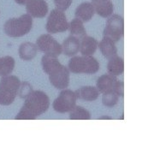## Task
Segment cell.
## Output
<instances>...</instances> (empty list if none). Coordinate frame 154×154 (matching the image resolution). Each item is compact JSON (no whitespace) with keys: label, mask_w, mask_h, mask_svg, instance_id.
Instances as JSON below:
<instances>
[{"label":"cell","mask_w":154,"mask_h":154,"mask_svg":"<svg viewBox=\"0 0 154 154\" xmlns=\"http://www.w3.org/2000/svg\"><path fill=\"white\" fill-rule=\"evenodd\" d=\"M50 107V99L42 91H33L25 99V103L18 112L17 120H34L42 115Z\"/></svg>","instance_id":"1"},{"label":"cell","mask_w":154,"mask_h":154,"mask_svg":"<svg viewBox=\"0 0 154 154\" xmlns=\"http://www.w3.org/2000/svg\"><path fill=\"white\" fill-rule=\"evenodd\" d=\"M33 28V17L24 14L18 18H11L4 25V31L6 35L11 38L22 37L28 34Z\"/></svg>","instance_id":"2"},{"label":"cell","mask_w":154,"mask_h":154,"mask_svg":"<svg viewBox=\"0 0 154 154\" xmlns=\"http://www.w3.org/2000/svg\"><path fill=\"white\" fill-rule=\"evenodd\" d=\"M69 70L73 74L94 75L99 70V63L93 56H77L69 62Z\"/></svg>","instance_id":"3"},{"label":"cell","mask_w":154,"mask_h":154,"mask_svg":"<svg viewBox=\"0 0 154 154\" xmlns=\"http://www.w3.org/2000/svg\"><path fill=\"white\" fill-rule=\"evenodd\" d=\"M21 81L16 75H4L0 85V105H11L18 94Z\"/></svg>","instance_id":"4"},{"label":"cell","mask_w":154,"mask_h":154,"mask_svg":"<svg viewBox=\"0 0 154 154\" xmlns=\"http://www.w3.org/2000/svg\"><path fill=\"white\" fill-rule=\"evenodd\" d=\"M46 31L50 34L63 33L69 29V22L63 11L54 9L50 13L45 25Z\"/></svg>","instance_id":"5"},{"label":"cell","mask_w":154,"mask_h":154,"mask_svg":"<svg viewBox=\"0 0 154 154\" xmlns=\"http://www.w3.org/2000/svg\"><path fill=\"white\" fill-rule=\"evenodd\" d=\"M124 33L123 18L117 14H112L108 17L104 30V37L110 38L114 42L119 41Z\"/></svg>","instance_id":"6"},{"label":"cell","mask_w":154,"mask_h":154,"mask_svg":"<svg viewBox=\"0 0 154 154\" xmlns=\"http://www.w3.org/2000/svg\"><path fill=\"white\" fill-rule=\"evenodd\" d=\"M77 96L75 92L69 89H63L59 96L54 100L52 107L54 110L59 113H66L73 110L75 106Z\"/></svg>","instance_id":"7"},{"label":"cell","mask_w":154,"mask_h":154,"mask_svg":"<svg viewBox=\"0 0 154 154\" xmlns=\"http://www.w3.org/2000/svg\"><path fill=\"white\" fill-rule=\"evenodd\" d=\"M36 46L45 55L55 57H58L63 52L62 45L50 33L40 35L36 40Z\"/></svg>","instance_id":"8"},{"label":"cell","mask_w":154,"mask_h":154,"mask_svg":"<svg viewBox=\"0 0 154 154\" xmlns=\"http://www.w3.org/2000/svg\"><path fill=\"white\" fill-rule=\"evenodd\" d=\"M49 75L51 84L57 89H65L69 84V70L64 65H61Z\"/></svg>","instance_id":"9"},{"label":"cell","mask_w":154,"mask_h":154,"mask_svg":"<svg viewBox=\"0 0 154 154\" xmlns=\"http://www.w3.org/2000/svg\"><path fill=\"white\" fill-rule=\"evenodd\" d=\"M25 5L28 15L34 18H44L49 10L45 0H28Z\"/></svg>","instance_id":"10"},{"label":"cell","mask_w":154,"mask_h":154,"mask_svg":"<svg viewBox=\"0 0 154 154\" xmlns=\"http://www.w3.org/2000/svg\"><path fill=\"white\" fill-rule=\"evenodd\" d=\"M95 13L104 18H108L113 14L114 5L111 0H92Z\"/></svg>","instance_id":"11"},{"label":"cell","mask_w":154,"mask_h":154,"mask_svg":"<svg viewBox=\"0 0 154 154\" xmlns=\"http://www.w3.org/2000/svg\"><path fill=\"white\" fill-rule=\"evenodd\" d=\"M118 79L112 75L105 74L99 77L97 81V89L99 93L105 94L110 91H114V88Z\"/></svg>","instance_id":"12"},{"label":"cell","mask_w":154,"mask_h":154,"mask_svg":"<svg viewBox=\"0 0 154 154\" xmlns=\"http://www.w3.org/2000/svg\"><path fill=\"white\" fill-rule=\"evenodd\" d=\"M95 14L94 5H92V3L89 2H85L81 4L78 6L75 10V17L78 18L79 20H81L82 22H89Z\"/></svg>","instance_id":"13"},{"label":"cell","mask_w":154,"mask_h":154,"mask_svg":"<svg viewBox=\"0 0 154 154\" xmlns=\"http://www.w3.org/2000/svg\"><path fill=\"white\" fill-rule=\"evenodd\" d=\"M99 42L90 36H84L80 42V51L83 56H93L98 48Z\"/></svg>","instance_id":"14"},{"label":"cell","mask_w":154,"mask_h":154,"mask_svg":"<svg viewBox=\"0 0 154 154\" xmlns=\"http://www.w3.org/2000/svg\"><path fill=\"white\" fill-rule=\"evenodd\" d=\"M80 51V40L75 36H69L63 41L62 51L68 57L76 55Z\"/></svg>","instance_id":"15"},{"label":"cell","mask_w":154,"mask_h":154,"mask_svg":"<svg viewBox=\"0 0 154 154\" xmlns=\"http://www.w3.org/2000/svg\"><path fill=\"white\" fill-rule=\"evenodd\" d=\"M98 46L99 47L101 53L107 59H110L113 57L116 56L117 49L116 47L115 42L110 38L104 37L103 39L99 42V44H98Z\"/></svg>","instance_id":"16"},{"label":"cell","mask_w":154,"mask_h":154,"mask_svg":"<svg viewBox=\"0 0 154 154\" xmlns=\"http://www.w3.org/2000/svg\"><path fill=\"white\" fill-rule=\"evenodd\" d=\"M19 56L24 61H31L33 59V57L37 55L38 52V48L36 46V45L31 43V42H25L22 43L19 50Z\"/></svg>","instance_id":"17"},{"label":"cell","mask_w":154,"mask_h":154,"mask_svg":"<svg viewBox=\"0 0 154 154\" xmlns=\"http://www.w3.org/2000/svg\"><path fill=\"white\" fill-rule=\"evenodd\" d=\"M75 94H76L77 99L92 102L99 98V92L97 88H94V87H82L75 91Z\"/></svg>","instance_id":"18"},{"label":"cell","mask_w":154,"mask_h":154,"mask_svg":"<svg viewBox=\"0 0 154 154\" xmlns=\"http://www.w3.org/2000/svg\"><path fill=\"white\" fill-rule=\"evenodd\" d=\"M107 71H108V74L112 75L114 76L122 75L124 71L123 59L117 56H115L112 58H110L107 64Z\"/></svg>","instance_id":"19"},{"label":"cell","mask_w":154,"mask_h":154,"mask_svg":"<svg viewBox=\"0 0 154 154\" xmlns=\"http://www.w3.org/2000/svg\"><path fill=\"white\" fill-rule=\"evenodd\" d=\"M69 28L72 36H75L76 38H83L87 35L86 28L83 25V22L76 17L73 19L69 24Z\"/></svg>","instance_id":"20"},{"label":"cell","mask_w":154,"mask_h":154,"mask_svg":"<svg viewBox=\"0 0 154 154\" xmlns=\"http://www.w3.org/2000/svg\"><path fill=\"white\" fill-rule=\"evenodd\" d=\"M16 62L11 56H5L0 57V75H11L14 68Z\"/></svg>","instance_id":"21"},{"label":"cell","mask_w":154,"mask_h":154,"mask_svg":"<svg viewBox=\"0 0 154 154\" xmlns=\"http://www.w3.org/2000/svg\"><path fill=\"white\" fill-rule=\"evenodd\" d=\"M69 119L71 120H89L91 114L88 110L82 106L75 105L71 111H69Z\"/></svg>","instance_id":"22"},{"label":"cell","mask_w":154,"mask_h":154,"mask_svg":"<svg viewBox=\"0 0 154 154\" xmlns=\"http://www.w3.org/2000/svg\"><path fill=\"white\" fill-rule=\"evenodd\" d=\"M119 100V96L116 94L114 91H110L108 93L103 94L102 102L103 105L106 107H113L114 105L117 104Z\"/></svg>","instance_id":"23"},{"label":"cell","mask_w":154,"mask_h":154,"mask_svg":"<svg viewBox=\"0 0 154 154\" xmlns=\"http://www.w3.org/2000/svg\"><path fill=\"white\" fill-rule=\"evenodd\" d=\"M33 87L30 83L28 82H23L20 84L19 90H18V95L21 99H26L33 93Z\"/></svg>","instance_id":"24"},{"label":"cell","mask_w":154,"mask_h":154,"mask_svg":"<svg viewBox=\"0 0 154 154\" xmlns=\"http://www.w3.org/2000/svg\"><path fill=\"white\" fill-rule=\"evenodd\" d=\"M53 1H54L57 9L62 11H67L73 2V0H53Z\"/></svg>","instance_id":"25"},{"label":"cell","mask_w":154,"mask_h":154,"mask_svg":"<svg viewBox=\"0 0 154 154\" xmlns=\"http://www.w3.org/2000/svg\"><path fill=\"white\" fill-rule=\"evenodd\" d=\"M114 92L117 94L118 96L122 97L124 94V84L122 82H120L119 80L117 81V82L116 84L115 88H114Z\"/></svg>","instance_id":"26"},{"label":"cell","mask_w":154,"mask_h":154,"mask_svg":"<svg viewBox=\"0 0 154 154\" xmlns=\"http://www.w3.org/2000/svg\"><path fill=\"white\" fill-rule=\"evenodd\" d=\"M28 0H15V2L19 5H25L28 3Z\"/></svg>","instance_id":"27"},{"label":"cell","mask_w":154,"mask_h":154,"mask_svg":"<svg viewBox=\"0 0 154 154\" xmlns=\"http://www.w3.org/2000/svg\"><path fill=\"white\" fill-rule=\"evenodd\" d=\"M99 119H112V117L108 116H101V117H99Z\"/></svg>","instance_id":"28"},{"label":"cell","mask_w":154,"mask_h":154,"mask_svg":"<svg viewBox=\"0 0 154 154\" xmlns=\"http://www.w3.org/2000/svg\"><path fill=\"white\" fill-rule=\"evenodd\" d=\"M3 76H4V75H0V84H1V82H2V80H3Z\"/></svg>","instance_id":"29"}]
</instances>
